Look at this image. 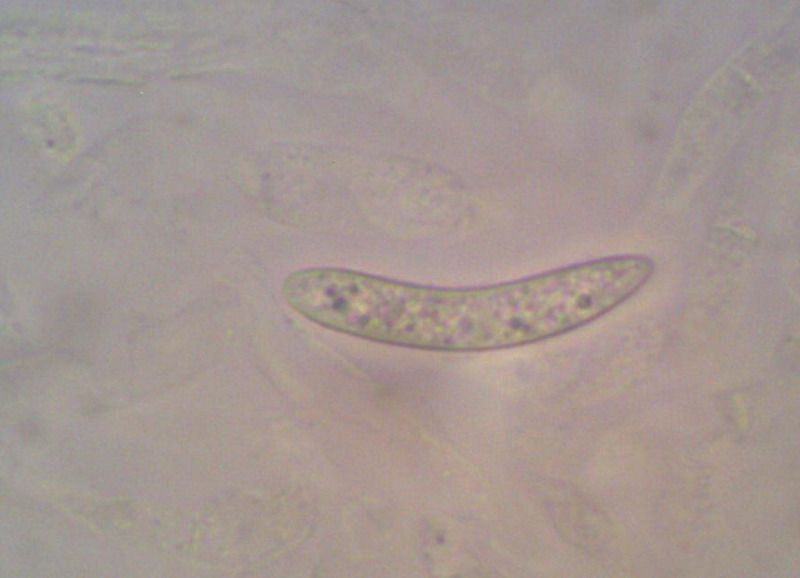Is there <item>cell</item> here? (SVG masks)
Masks as SVG:
<instances>
[{
    "mask_svg": "<svg viewBox=\"0 0 800 578\" xmlns=\"http://www.w3.org/2000/svg\"><path fill=\"white\" fill-rule=\"evenodd\" d=\"M594 292L577 264L486 286L411 283L406 348L483 352L558 337L592 319Z\"/></svg>",
    "mask_w": 800,
    "mask_h": 578,
    "instance_id": "obj_1",
    "label": "cell"
}]
</instances>
